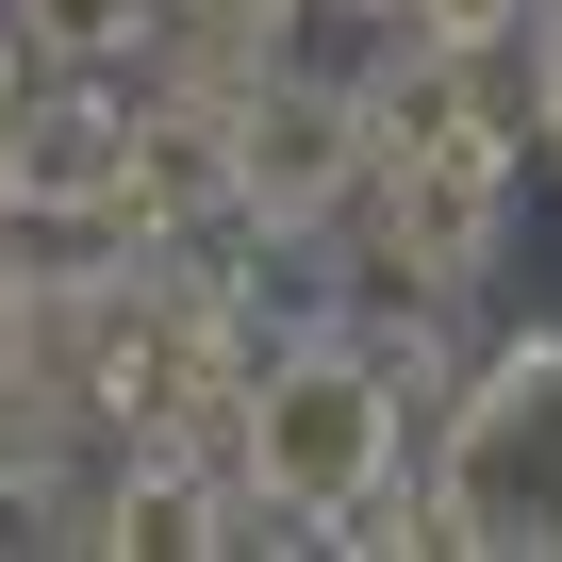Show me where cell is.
<instances>
[{"mask_svg": "<svg viewBox=\"0 0 562 562\" xmlns=\"http://www.w3.org/2000/svg\"><path fill=\"white\" fill-rule=\"evenodd\" d=\"M248 480L299 513V529H348L381 480H397V381L364 348H299L248 381Z\"/></svg>", "mask_w": 562, "mask_h": 562, "instance_id": "1", "label": "cell"}, {"mask_svg": "<svg viewBox=\"0 0 562 562\" xmlns=\"http://www.w3.org/2000/svg\"><path fill=\"white\" fill-rule=\"evenodd\" d=\"M447 546H562V348H496L430 463Z\"/></svg>", "mask_w": 562, "mask_h": 562, "instance_id": "2", "label": "cell"}, {"mask_svg": "<svg viewBox=\"0 0 562 562\" xmlns=\"http://www.w3.org/2000/svg\"><path fill=\"white\" fill-rule=\"evenodd\" d=\"M381 149V100H315V83H265L248 116H232V182L265 199V215H315L348 166Z\"/></svg>", "mask_w": 562, "mask_h": 562, "instance_id": "3", "label": "cell"}, {"mask_svg": "<svg viewBox=\"0 0 562 562\" xmlns=\"http://www.w3.org/2000/svg\"><path fill=\"white\" fill-rule=\"evenodd\" d=\"M0 199L116 215V199H133V149H116V116H100V100H50V116H18V149H0Z\"/></svg>", "mask_w": 562, "mask_h": 562, "instance_id": "4", "label": "cell"}, {"mask_svg": "<svg viewBox=\"0 0 562 562\" xmlns=\"http://www.w3.org/2000/svg\"><path fill=\"white\" fill-rule=\"evenodd\" d=\"M133 18H149V0H18V34H34L50 67H100V50H133Z\"/></svg>", "mask_w": 562, "mask_h": 562, "instance_id": "5", "label": "cell"}, {"mask_svg": "<svg viewBox=\"0 0 562 562\" xmlns=\"http://www.w3.org/2000/svg\"><path fill=\"white\" fill-rule=\"evenodd\" d=\"M529 100H546V133H562V18H546V50H529Z\"/></svg>", "mask_w": 562, "mask_h": 562, "instance_id": "6", "label": "cell"}, {"mask_svg": "<svg viewBox=\"0 0 562 562\" xmlns=\"http://www.w3.org/2000/svg\"><path fill=\"white\" fill-rule=\"evenodd\" d=\"M381 18H414V0H381Z\"/></svg>", "mask_w": 562, "mask_h": 562, "instance_id": "7", "label": "cell"}]
</instances>
